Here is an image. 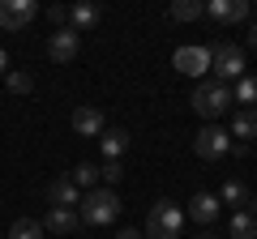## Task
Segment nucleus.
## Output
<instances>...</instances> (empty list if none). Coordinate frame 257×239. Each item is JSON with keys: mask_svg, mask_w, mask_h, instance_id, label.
<instances>
[{"mask_svg": "<svg viewBox=\"0 0 257 239\" xmlns=\"http://www.w3.org/2000/svg\"><path fill=\"white\" fill-rule=\"evenodd\" d=\"M248 196H253V192H248L240 180H227V184H223V192H219V205H244Z\"/></svg>", "mask_w": 257, "mask_h": 239, "instance_id": "obj_22", "label": "nucleus"}, {"mask_svg": "<svg viewBox=\"0 0 257 239\" xmlns=\"http://www.w3.org/2000/svg\"><path fill=\"white\" fill-rule=\"evenodd\" d=\"M248 0H202V18L210 22H223V26H240L248 22Z\"/></svg>", "mask_w": 257, "mask_h": 239, "instance_id": "obj_7", "label": "nucleus"}, {"mask_svg": "<svg viewBox=\"0 0 257 239\" xmlns=\"http://www.w3.org/2000/svg\"><path fill=\"white\" fill-rule=\"evenodd\" d=\"M9 73V52H5V47H0V77Z\"/></svg>", "mask_w": 257, "mask_h": 239, "instance_id": "obj_28", "label": "nucleus"}, {"mask_svg": "<svg viewBox=\"0 0 257 239\" xmlns=\"http://www.w3.org/2000/svg\"><path fill=\"white\" fill-rule=\"evenodd\" d=\"M184 218H193L197 226H210L214 218H219V196L214 192H193L189 210H184Z\"/></svg>", "mask_w": 257, "mask_h": 239, "instance_id": "obj_11", "label": "nucleus"}, {"mask_svg": "<svg viewBox=\"0 0 257 239\" xmlns=\"http://www.w3.org/2000/svg\"><path fill=\"white\" fill-rule=\"evenodd\" d=\"M99 150H103V158H107V162H120V158H124V150H128V132H124V128H103Z\"/></svg>", "mask_w": 257, "mask_h": 239, "instance_id": "obj_15", "label": "nucleus"}, {"mask_svg": "<svg viewBox=\"0 0 257 239\" xmlns=\"http://www.w3.org/2000/svg\"><path fill=\"white\" fill-rule=\"evenodd\" d=\"M180 230H184V210L176 201H155L150 205V214H146V239H180Z\"/></svg>", "mask_w": 257, "mask_h": 239, "instance_id": "obj_3", "label": "nucleus"}, {"mask_svg": "<svg viewBox=\"0 0 257 239\" xmlns=\"http://www.w3.org/2000/svg\"><path fill=\"white\" fill-rule=\"evenodd\" d=\"M189 102H193V111H197L202 120H210V124H214V120L231 107V90L223 82H214V77H202V82L193 86V98Z\"/></svg>", "mask_w": 257, "mask_h": 239, "instance_id": "obj_2", "label": "nucleus"}, {"mask_svg": "<svg viewBox=\"0 0 257 239\" xmlns=\"http://www.w3.org/2000/svg\"><path fill=\"white\" fill-rule=\"evenodd\" d=\"M39 18L35 0H0V30H26Z\"/></svg>", "mask_w": 257, "mask_h": 239, "instance_id": "obj_8", "label": "nucleus"}, {"mask_svg": "<svg viewBox=\"0 0 257 239\" xmlns=\"http://www.w3.org/2000/svg\"><path fill=\"white\" fill-rule=\"evenodd\" d=\"M69 180L77 184V192H90V188H99V166L94 162H77V171L69 175Z\"/></svg>", "mask_w": 257, "mask_h": 239, "instance_id": "obj_19", "label": "nucleus"}, {"mask_svg": "<svg viewBox=\"0 0 257 239\" xmlns=\"http://www.w3.org/2000/svg\"><path fill=\"white\" fill-rule=\"evenodd\" d=\"M5 86H9V94H30L35 90V77H30L26 68H9V73H5Z\"/></svg>", "mask_w": 257, "mask_h": 239, "instance_id": "obj_21", "label": "nucleus"}, {"mask_svg": "<svg viewBox=\"0 0 257 239\" xmlns=\"http://www.w3.org/2000/svg\"><path fill=\"white\" fill-rule=\"evenodd\" d=\"M231 102H244V111H257V77H240L236 90H231Z\"/></svg>", "mask_w": 257, "mask_h": 239, "instance_id": "obj_17", "label": "nucleus"}, {"mask_svg": "<svg viewBox=\"0 0 257 239\" xmlns=\"http://www.w3.org/2000/svg\"><path fill=\"white\" fill-rule=\"evenodd\" d=\"M227 132H231V141H240V146H253V137H257V111H244V107H240Z\"/></svg>", "mask_w": 257, "mask_h": 239, "instance_id": "obj_16", "label": "nucleus"}, {"mask_svg": "<svg viewBox=\"0 0 257 239\" xmlns=\"http://www.w3.org/2000/svg\"><path fill=\"white\" fill-rule=\"evenodd\" d=\"M167 18L172 22H197L202 18V0H176L172 9H167Z\"/></svg>", "mask_w": 257, "mask_h": 239, "instance_id": "obj_20", "label": "nucleus"}, {"mask_svg": "<svg viewBox=\"0 0 257 239\" xmlns=\"http://www.w3.org/2000/svg\"><path fill=\"white\" fill-rule=\"evenodd\" d=\"M9 239H43V226H39L35 218H18L9 226Z\"/></svg>", "mask_w": 257, "mask_h": 239, "instance_id": "obj_23", "label": "nucleus"}, {"mask_svg": "<svg viewBox=\"0 0 257 239\" xmlns=\"http://www.w3.org/2000/svg\"><path fill=\"white\" fill-rule=\"evenodd\" d=\"M227 230H231V239H257V218H253V214H244V210H236Z\"/></svg>", "mask_w": 257, "mask_h": 239, "instance_id": "obj_18", "label": "nucleus"}, {"mask_svg": "<svg viewBox=\"0 0 257 239\" xmlns=\"http://www.w3.org/2000/svg\"><path fill=\"white\" fill-rule=\"evenodd\" d=\"M43 196H47L52 210H77V205H82V192H77V184L69 180V175H56L52 184H47Z\"/></svg>", "mask_w": 257, "mask_h": 239, "instance_id": "obj_10", "label": "nucleus"}, {"mask_svg": "<svg viewBox=\"0 0 257 239\" xmlns=\"http://www.w3.org/2000/svg\"><path fill=\"white\" fill-rule=\"evenodd\" d=\"M210 68H214V82H240L248 73L244 68V52L236 43H219L210 47Z\"/></svg>", "mask_w": 257, "mask_h": 239, "instance_id": "obj_4", "label": "nucleus"}, {"mask_svg": "<svg viewBox=\"0 0 257 239\" xmlns=\"http://www.w3.org/2000/svg\"><path fill=\"white\" fill-rule=\"evenodd\" d=\"M197 239H214V235H210V230H202V235H197Z\"/></svg>", "mask_w": 257, "mask_h": 239, "instance_id": "obj_30", "label": "nucleus"}, {"mask_svg": "<svg viewBox=\"0 0 257 239\" xmlns=\"http://www.w3.org/2000/svg\"><path fill=\"white\" fill-rule=\"evenodd\" d=\"M116 239H146L142 230H133V226H124V230H116Z\"/></svg>", "mask_w": 257, "mask_h": 239, "instance_id": "obj_26", "label": "nucleus"}, {"mask_svg": "<svg viewBox=\"0 0 257 239\" xmlns=\"http://www.w3.org/2000/svg\"><path fill=\"white\" fill-rule=\"evenodd\" d=\"M77 218L90 222V226H111V222L120 218V196H116V188H90V192H82Z\"/></svg>", "mask_w": 257, "mask_h": 239, "instance_id": "obj_1", "label": "nucleus"}, {"mask_svg": "<svg viewBox=\"0 0 257 239\" xmlns=\"http://www.w3.org/2000/svg\"><path fill=\"white\" fill-rule=\"evenodd\" d=\"M193 154L206 158V162H214V158H227V154H231V132L219 128V124H206V128L193 137Z\"/></svg>", "mask_w": 257, "mask_h": 239, "instance_id": "obj_5", "label": "nucleus"}, {"mask_svg": "<svg viewBox=\"0 0 257 239\" xmlns=\"http://www.w3.org/2000/svg\"><path fill=\"white\" fill-rule=\"evenodd\" d=\"M99 180H103V188H116L120 180H124V166H120V162H103L99 166Z\"/></svg>", "mask_w": 257, "mask_h": 239, "instance_id": "obj_24", "label": "nucleus"}, {"mask_svg": "<svg viewBox=\"0 0 257 239\" xmlns=\"http://www.w3.org/2000/svg\"><path fill=\"white\" fill-rule=\"evenodd\" d=\"M39 226L52 230V235H73L77 230V210H47Z\"/></svg>", "mask_w": 257, "mask_h": 239, "instance_id": "obj_14", "label": "nucleus"}, {"mask_svg": "<svg viewBox=\"0 0 257 239\" xmlns=\"http://www.w3.org/2000/svg\"><path fill=\"white\" fill-rule=\"evenodd\" d=\"M248 47H257V9H253V26H248Z\"/></svg>", "mask_w": 257, "mask_h": 239, "instance_id": "obj_27", "label": "nucleus"}, {"mask_svg": "<svg viewBox=\"0 0 257 239\" xmlns=\"http://www.w3.org/2000/svg\"><path fill=\"white\" fill-rule=\"evenodd\" d=\"M43 52H47V60H52V64H69V60H77V52H82V34H77V30H69V26H60V30H52V34H47Z\"/></svg>", "mask_w": 257, "mask_h": 239, "instance_id": "obj_6", "label": "nucleus"}, {"mask_svg": "<svg viewBox=\"0 0 257 239\" xmlns=\"http://www.w3.org/2000/svg\"><path fill=\"white\" fill-rule=\"evenodd\" d=\"M244 214H253V218H257V196H248V201H244Z\"/></svg>", "mask_w": 257, "mask_h": 239, "instance_id": "obj_29", "label": "nucleus"}, {"mask_svg": "<svg viewBox=\"0 0 257 239\" xmlns=\"http://www.w3.org/2000/svg\"><path fill=\"white\" fill-rule=\"evenodd\" d=\"M103 128H107V116L99 107H77L73 111V132L77 137H103Z\"/></svg>", "mask_w": 257, "mask_h": 239, "instance_id": "obj_13", "label": "nucleus"}, {"mask_svg": "<svg viewBox=\"0 0 257 239\" xmlns=\"http://www.w3.org/2000/svg\"><path fill=\"white\" fill-rule=\"evenodd\" d=\"M99 22H103V9H99V4H90V0H77V4H69V30L86 34V30H94Z\"/></svg>", "mask_w": 257, "mask_h": 239, "instance_id": "obj_12", "label": "nucleus"}, {"mask_svg": "<svg viewBox=\"0 0 257 239\" xmlns=\"http://www.w3.org/2000/svg\"><path fill=\"white\" fill-rule=\"evenodd\" d=\"M172 64L180 68L184 77H197V82H202V77L210 73V47H176Z\"/></svg>", "mask_w": 257, "mask_h": 239, "instance_id": "obj_9", "label": "nucleus"}, {"mask_svg": "<svg viewBox=\"0 0 257 239\" xmlns=\"http://www.w3.org/2000/svg\"><path fill=\"white\" fill-rule=\"evenodd\" d=\"M47 22H52L56 30H60V26H69V9H64V4H52V9H47Z\"/></svg>", "mask_w": 257, "mask_h": 239, "instance_id": "obj_25", "label": "nucleus"}]
</instances>
